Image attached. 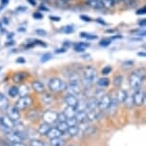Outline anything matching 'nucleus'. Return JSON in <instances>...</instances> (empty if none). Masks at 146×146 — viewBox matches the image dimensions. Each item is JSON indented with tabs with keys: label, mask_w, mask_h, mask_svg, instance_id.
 <instances>
[{
	"label": "nucleus",
	"mask_w": 146,
	"mask_h": 146,
	"mask_svg": "<svg viewBox=\"0 0 146 146\" xmlns=\"http://www.w3.org/2000/svg\"><path fill=\"white\" fill-rule=\"evenodd\" d=\"M76 111H86V101L80 100L78 101V105L76 107Z\"/></svg>",
	"instance_id": "nucleus-26"
},
{
	"label": "nucleus",
	"mask_w": 146,
	"mask_h": 146,
	"mask_svg": "<svg viewBox=\"0 0 146 146\" xmlns=\"http://www.w3.org/2000/svg\"><path fill=\"white\" fill-rule=\"evenodd\" d=\"M0 125L6 130H11L15 127V121H13L7 115H3L0 117Z\"/></svg>",
	"instance_id": "nucleus-6"
},
{
	"label": "nucleus",
	"mask_w": 146,
	"mask_h": 146,
	"mask_svg": "<svg viewBox=\"0 0 146 146\" xmlns=\"http://www.w3.org/2000/svg\"><path fill=\"white\" fill-rule=\"evenodd\" d=\"M69 127V125L67 124V122L64 121V122H58V124H57V129L61 132V133H65L66 131H67V129Z\"/></svg>",
	"instance_id": "nucleus-30"
},
{
	"label": "nucleus",
	"mask_w": 146,
	"mask_h": 146,
	"mask_svg": "<svg viewBox=\"0 0 146 146\" xmlns=\"http://www.w3.org/2000/svg\"><path fill=\"white\" fill-rule=\"evenodd\" d=\"M32 103H33V100H32V98H30L29 96H20V98L16 101L15 107L18 110H24V109L28 108V107L31 105Z\"/></svg>",
	"instance_id": "nucleus-4"
},
{
	"label": "nucleus",
	"mask_w": 146,
	"mask_h": 146,
	"mask_svg": "<svg viewBox=\"0 0 146 146\" xmlns=\"http://www.w3.org/2000/svg\"><path fill=\"white\" fill-rule=\"evenodd\" d=\"M137 56H142V57H145L146 54H145L144 52H141V53H137Z\"/></svg>",
	"instance_id": "nucleus-54"
},
{
	"label": "nucleus",
	"mask_w": 146,
	"mask_h": 146,
	"mask_svg": "<svg viewBox=\"0 0 146 146\" xmlns=\"http://www.w3.org/2000/svg\"><path fill=\"white\" fill-rule=\"evenodd\" d=\"M32 86H33V88H34V90L35 91V92H37V93H43L44 90H45L44 84L40 81H34L32 84Z\"/></svg>",
	"instance_id": "nucleus-19"
},
{
	"label": "nucleus",
	"mask_w": 146,
	"mask_h": 146,
	"mask_svg": "<svg viewBox=\"0 0 146 146\" xmlns=\"http://www.w3.org/2000/svg\"><path fill=\"white\" fill-rule=\"evenodd\" d=\"M63 32L65 33V34H71V33L74 32V27L69 25V26H65L64 28H63Z\"/></svg>",
	"instance_id": "nucleus-40"
},
{
	"label": "nucleus",
	"mask_w": 146,
	"mask_h": 146,
	"mask_svg": "<svg viewBox=\"0 0 146 146\" xmlns=\"http://www.w3.org/2000/svg\"><path fill=\"white\" fill-rule=\"evenodd\" d=\"M8 94H9V96H12V98H15V96L18 95V88L15 86L11 87L9 91H8Z\"/></svg>",
	"instance_id": "nucleus-32"
},
{
	"label": "nucleus",
	"mask_w": 146,
	"mask_h": 146,
	"mask_svg": "<svg viewBox=\"0 0 146 146\" xmlns=\"http://www.w3.org/2000/svg\"><path fill=\"white\" fill-rule=\"evenodd\" d=\"M35 34L38 35H42V36H45V35H47V32L44 31V30L38 29V30H36V31H35Z\"/></svg>",
	"instance_id": "nucleus-44"
},
{
	"label": "nucleus",
	"mask_w": 146,
	"mask_h": 146,
	"mask_svg": "<svg viewBox=\"0 0 146 146\" xmlns=\"http://www.w3.org/2000/svg\"><path fill=\"white\" fill-rule=\"evenodd\" d=\"M64 100H65V102L68 106L74 107V108H76V105H78V100L76 98V96L71 95V94H69V95H67L65 96Z\"/></svg>",
	"instance_id": "nucleus-12"
},
{
	"label": "nucleus",
	"mask_w": 146,
	"mask_h": 146,
	"mask_svg": "<svg viewBox=\"0 0 146 146\" xmlns=\"http://www.w3.org/2000/svg\"><path fill=\"white\" fill-rule=\"evenodd\" d=\"M112 71V68L110 67V66H106V67H104L102 69V71H101V73L103 74V75H108V74L111 73Z\"/></svg>",
	"instance_id": "nucleus-42"
},
{
	"label": "nucleus",
	"mask_w": 146,
	"mask_h": 146,
	"mask_svg": "<svg viewBox=\"0 0 146 146\" xmlns=\"http://www.w3.org/2000/svg\"><path fill=\"white\" fill-rule=\"evenodd\" d=\"M28 1L30 2V3H31V5H33V6H35V0H28Z\"/></svg>",
	"instance_id": "nucleus-57"
},
{
	"label": "nucleus",
	"mask_w": 146,
	"mask_h": 146,
	"mask_svg": "<svg viewBox=\"0 0 146 146\" xmlns=\"http://www.w3.org/2000/svg\"><path fill=\"white\" fill-rule=\"evenodd\" d=\"M80 36H81V37L86 38V39H89V40L98 39V36H96V35H92V34H88V33H81V34H80Z\"/></svg>",
	"instance_id": "nucleus-34"
},
{
	"label": "nucleus",
	"mask_w": 146,
	"mask_h": 146,
	"mask_svg": "<svg viewBox=\"0 0 146 146\" xmlns=\"http://www.w3.org/2000/svg\"><path fill=\"white\" fill-rule=\"evenodd\" d=\"M88 5L96 10H100L103 8V4L101 2V0H89L88 1Z\"/></svg>",
	"instance_id": "nucleus-17"
},
{
	"label": "nucleus",
	"mask_w": 146,
	"mask_h": 146,
	"mask_svg": "<svg viewBox=\"0 0 146 146\" xmlns=\"http://www.w3.org/2000/svg\"><path fill=\"white\" fill-rule=\"evenodd\" d=\"M125 105L127 108H132L134 105V100H133V96H127L126 100H124Z\"/></svg>",
	"instance_id": "nucleus-33"
},
{
	"label": "nucleus",
	"mask_w": 146,
	"mask_h": 146,
	"mask_svg": "<svg viewBox=\"0 0 146 146\" xmlns=\"http://www.w3.org/2000/svg\"><path fill=\"white\" fill-rule=\"evenodd\" d=\"M2 1V4H4V6H6L8 4V2H9V0H1Z\"/></svg>",
	"instance_id": "nucleus-56"
},
{
	"label": "nucleus",
	"mask_w": 146,
	"mask_h": 146,
	"mask_svg": "<svg viewBox=\"0 0 146 146\" xmlns=\"http://www.w3.org/2000/svg\"><path fill=\"white\" fill-rule=\"evenodd\" d=\"M50 124H48V123H43V124H41L39 126V128H38V133H39L41 136H44V135L47 134V132L49 131V129H50Z\"/></svg>",
	"instance_id": "nucleus-21"
},
{
	"label": "nucleus",
	"mask_w": 146,
	"mask_h": 146,
	"mask_svg": "<svg viewBox=\"0 0 146 146\" xmlns=\"http://www.w3.org/2000/svg\"><path fill=\"white\" fill-rule=\"evenodd\" d=\"M90 44L89 43H84V42H79L75 44V47H74V50H75L76 53H83L85 50L87 49V47H89Z\"/></svg>",
	"instance_id": "nucleus-15"
},
{
	"label": "nucleus",
	"mask_w": 146,
	"mask_h": 146,
	"mask_svg": "<svg viewBox=\"0 0 146 146\" xmlns=\"http://www.w3.org/2000/svg\"><path fill=\"white\" fill-rule=\"evenodd\" d=\"M82 73H83V82L86 85H91L96 78V70L93 67H85Z\"/></svg>",
	"instance_id": "nucleus-1"
},
{
	"label": "nucleus",
	"mask_w": 146,
	"mask_h": 146,
	"mask_svg": "<svg viewBox=\"0 0 146 146\" xmlns=\"http://www.w3.org/2000/svg\"><path fill=\"white\" fill-rule=\"evenodd\" d=\"M7 139L10 140L11 142L15 143V142H21L23 140V137H22L21 132L16 131L15 133H10L7 135Z\"/></svg>",
	"instance_id": "nucleus-10"
},
{
	"label": "nucleus",
	"mask_w": 146,
	"mask_h": 146,
	"mask_svg": "<svg viewBox=\"0 0 146 146\" xmlns=\"http://www.w3.org/2000/svg\"><path fill=\"white\" fill-rule=\"evenodd\" d=\"M127 98V92L124 90H118L117 92V100L118 102H124V100Z\"/></svg>",
	"instance_id": "nucleus-22"
},
{
	"label": "nucleus",
	"mask_w": 146,
	"mask_h": 146,
	"mask_svg": "<svg viewBox=\"0 0 146 146\" xmlns=\"http://www.w3.org/2000/svg\"><path fill=\"white\" fill-rule=\"evenodd\" d=\"M24 79V75L22 73H16L13 78V80L15 83H20V82Z\"/></svg>",
	"instance_id": "nucleus-31"
},
{
	"label": "nucleus",
	"mask_w": 146,
	"mask_h": 146,
	"mask_svg": "<svg viewBox=\"0 0 146 146\" xmlns=\"http://www.w3.org/2000/svg\"><path fill=\"white\" fill-rule=\"evenodd\" d=\"M67 119V117L65 115L64 113H57V121L58 122H64Z\"/></svg>",
	"instance_id": "nucleus-37"
},
{
	"label": "nucleus",
	"mask_w": 146,
	"mask_h": 146,
	"mask_svg": "<svg viewBox=\"0 0 146 146\" xmlns=\"http://www.w3.org/2000/svg\"><path fill=\"white\" fill-rule=\"evenodd\" d=\"M110 44H111V39H109V38H106V39H102L100 42V46H103V47L109 46Z\"/></svg>",
	"instance_id": "nucleus-41"
},
{
	"label": "nucleus",
	"mask_w": 146,
	"mask_h": 146,
	"mask_svg": "<svg viewBox=\"0 0 146 146\" xmlns=\"http://www.w3.org/2000/svg\"><path fill=\"white\" fill-rule=\"evenodd\" d=\"M139 25L140 27H145V25H146V20H145V19H142L141 21H139Z\"/></svg>",
	"instance_id": "nucleus-51"
},
{
	"label": "nucleus",
	"mask_w": 146,
	"mask_h": 146,
	"mask_svg": "<svg viewBox=\"0 0 146 146\" xmlns=\"http://www.w3.org/2000/svg\"><path fill=\"white\" fill-rule=\"evenodd\" d=\"M69 79H70V83H72V84H78L79 85V83H80L79 76L75 73H71V76H70V78H69Z\"/></svg>",
	"instance_id": "nucleus-25"
},
{
	"label": "nucleus",
	"mask_w": 146,
	"mask_h": 146,
	"mask_svg": "<svg viewBox=\"0 0 146 146\" xmlns=\"http://www.w3.org/2000/svg\"><path fill=\"white\" fill-rule=\"evenodd\" d=\"M67 88L69 94L73 96H78L80 94V86L78 84H72V83H69L68 86H66Z\"/></svg>",
	"instance_id": "nucleus-13"
},
{
	"label": "nucleus",
	"mask_w": 146,
	"mask_h": 146,
	"mask_svg": "<svg viewBox=\"0 0 146 146\" xmlns=\"http://www.w3.org/2000/svg\"><path fill=\"white\" fill-rule=\"evenodd\" d=\"M43 119L48 124H53L57 120V113L54 111H46L43 114Z\"/></svg>",
	"instance_id": "nucleus-7"
},
{
	"label": "nucleus",
	"mask_w": 146,
	"mask_h": 146,
	"mask_svg": "<svg viewBox=\"0 0 146 146\" xmlns=\"http://www.w3.org/2000/svg\"><path fill=\"white\" fill-rule=\"evenodd\" d=\"M67 133L70 135L71 137H75L76 135L78 134L79 132V128L76 125H74V126H69L68 129H67Z\"/></svg>",
	"instance_id": "nucleus-20"
},
{
	"label": "nucleus",
	"mask_w": 146,
	"mask_h": 146,
	"mask_svg": "<svg viewBox=\"0 0 146 146\" xmlns=\"http://www.w3.org/2000/svg\"><path fill=\"white\" fill-rule=\"evenodd\" d=\"M133 100H134V104L137 106H141L143 103H144L145 100V93L141 90H137L136 93L134 94L133 96Z\"/></svg>",
	"instance_id": "nucleus-5"
},
{
	"label": "nucleus",
	"mask_w": 146,
	"mask_h": 146,
	"mask_svg": "<svg viewBox=\"0 0 146 146\" xmlns=\"http://www.w3.org/2000/svg\"><path fill=\"white\" fill-rule=\"evenodd\" d=\"M7 115L13 121H16L20 118V113H19V110L16 108L15 106L13 107H10V108H7Z\"/></svg>",
	"instance_id": "nucleus-9"
},
{
	"label": "nucleus",
	"mask_w": 146,
	"mask_h": 146,
	"mask_svg": "<svg viewBox=\"0 0 146 146\" xmlns=\"http://www.w3.org/2000/svg\"><path fill=\"white\" fill-rule=\"evenodd\" d=\"M66 122H67V124L69 126H74V125H76L78 121H76L75 117H67V119H66Z\"/></svg>",
	"instance_id": "nucleus-36"
},
{
	"label": "nucleus",
	"mask_w": 146,
	"mask_h": 146,
	"mask_svg": "<svg viewBox=\"0 0 146 146\" xmlns=\"http://www.w3.org/2000/svg\"><path fill=\"white\" fill-rule=\"evenodd\" d=\"M29 87L27 85H21L20 87L18 88V95L20 96H28L29 94Z\"/></svg>",
	"instance_id": "nucleus-23"
},
{
	"label": "nucleus",
	"mask_w": 146,
	"mask_h": 146,
	"mask_svg": "<svg viewBox=\"0 0 146 146\" xmlns=\"http://www.w3.org/2000/svg\"><path fill=\"white\" fill-rule=\"evenodd\" d=\"M8 106H9L8 98L3 94L0 93V111H5V110H7Z\"/></svg>",
	"instance_id": "nucleus-16"
},
{
	"label": "nucleus",
	"mask_w": 146,
	"mask_h": 146,
	"mask_svg": "<svg viewBox=\"0 0 146 146\" xmlns=\"http://www.w3.org/2000/svg\"><path fill=\"white\" fill-rule=\"evenodd\" d=\"M50 19L51 20H53V21H56V22H58L60 21V17H58V16H50Z\"/></svg>",
	"instance_id": "nucleus-50"
},
{
	"label": "nucleus",
	"mask_w": 146,
	"mask_h": 146,
	"mask_svg": "<svg viewBox=\"0 0 146 146\" xmlns=\"http://www.w3.org/2000/svg\"><path fill=\"white\" fill-rule=\"evenodd\" d=\"M98 100H96L95 96L90 98L89 100L86 101V111H94L98 108Z\"/></svg>",
	"instance_id": "nucleus-11"
},
{
	"label": "nucleus",
	"mask_w": 146,
	"mask_h": 146,
	"mask_svg": "<svg viewBox=\"0 0 146 146\" xmlns=\"http://www.w3.org/2000/svg\"><path fill=\"white\" fill-rule=\"evenodd\" d=\"M13 146H26V145L22 142H15V143H13Z\"/></svg>",
	"instance_id": "nucleus-53"
},
{
	"label": "nucleus",
	"mask_w": 146,
	"mask_h": 146,
	"mask_svg": "<svg viewBox=\"0 0 146 146\" xmlns=\"http://www.w3.org/2000/svg\"><path fill=\"white\" fill-rule=\"evenodd\" d=\"M145 12H146V9L145 8H142V9H139L137 11V15H145Z\"/></svg>",
	"instance_id": "nucleus-48"
},
{
	"label": "nucleus",
	"mask_w": 146,
	"mask_h": 146,
	"mask_svg": "<svg viewBox=\"0 0 146 146\" xmlns=\"http://www.w3.org/2000/svg\"><path fill=\"white\" fill-rule=\"evenodd\" d=\"M52 58V54H49V53H46V54H44L42 57H41V62H47V61H49Z\"/></svg>",
	"instance_id": "nucleus-38"
},
{
	"label": "nucleus",
	"mask_w": 146,
	"mask_h": 146,
	"mask_svg": "<svg viewBox=\"0 0 146 146\" xmlns=\"http://www.w3.org/2000/svg\"><path fill=\"white\" fill-rule=\"evenodd\" d=\"M109 83H110V80L107 78H102L98 80V85L100 87H102V88H106L109 86Z\"/></svg>",
	"instance_id": "nucleus-28"
},
{
	"label": "nucleus",
	"mask_w": 146,
	"mask_h": 146,
	"mask_svg": "<svg viewBox=\"0 0 146 146\" xmlns=\"http://www.w3.org/2000/svg\"><path fill=\"white\" fill-rule=\"evenodd\" d=\"M80 18H81L83 21H86V22H90V21H92V18L89 17V16H87V15H80Z\"/></svg>",
	"instance_id": "nucleus-47"
},
{
	"label": "nucleus",
	"mask_w": 146,
	"mask_h": 146,
	"mask_svg": "<svg viewBox=\"0 0 146 146\" xmlns=\"http://www.w3.org/2000/svg\"><path fill=\"white\" fill-rule=\"evenodd\" d=\"M133 64H134L133 61H125L124 63H123V68H125V69L131 68L132 66H133Z\"/></svg>",
	"instance_id": "nucleus-43"
},
{
	"label": "nucleus",
	"mask_w": 146,
	"mask_h": 146,
	"mask_svg": "<svg viewBox=\"0 0 146 146\" xmlns=\"http://www.w3.org/2000/svg\"><path fill=\"white\" fill-rule=\"evenodd\" d=\"M66 51H67L66 50V48H61V49H57V50H56V54H62V53H65Z\"/></svg>",
	"instance_id": "nucleus-49"
},
{
	"label": "nucleus",
	"mask_w": 146,
	"mask_h": 146,
	"mask_svg": "<svg viewBox=\"0 0 146 146\" xmlns=\"http://www.w3.org/2000/svg\"><path fill=\"white\" fill-rule=\"evenodd\" d=\"M43 100H44V102L48 104V103H50L51 101H52V98H51L50 95H45V96H44Z\"/></svg>",
	"instance_id": "nucleus-45"
},
{
	"label": "nucleus",
	"mask_w": 146,
	"mask_h": 146,
	"mask_svg": "<svg viewBox=\"0 0 146 146\" xmlns=\"http://www.w3.org/2000/svg\"><path fill=\"white\" fill-rule=\"evenodd\" d=\"M51 144L53 146H62L64 144V140L58 137H54V139H51Z\"/></svg>",
	"instance_id": "nucleus-29"
},
{
	"label": "nucleus",
	"mask_w": 146,
	"mask_h": 146,
	"mask_svg": "<svg viewBox=\"0 0 146 146\" xmlns=\"http://www.w3.org/2000/svg\"><path fill=\"white\" fill-rule=\"evenodd\" d=\"M110 102H111V98H110V96L104 95L102 98H100V100L98 101V108L100 109V111H105V110L108 109Z\"/></svg>",
	"instance_id": "nucleus-8"
},
{
	"label": "nucleus",
	"mask_w": 146,
	"mask_h": 146,
	"mask_svg": "<svg viewBox=\"0 0 146 146\" xmlns=\"http://www.w3.org/2000/svg\"><path fill=\"white\" fill-rule=\"evenodd\" d=\"M16 62L17 63H25V59L23 58V57H18L17 59H16Z\"/></svg>",
	"instance_id": "nucleus-52"
},
{
	"label": "nucleus",
	"mask_w": 146,
	"mask_h": 146,
	"mask_svg": "<svg viewBox=\"0 0 146 146\" xmlns=\"http://www.w3.org/2000/svg\"><path fill=\"white\" fill-rule=\"evenodd\" d=\"M33 16H34L35 19H37V20H40V19L43 18V15H41V13H38V12L35 13L34 15H33Z\"/></svg>",
	"instance_id": "nucleus-46"
},
{
	"label": "nucleus",
	"mask_w": 146,
	"mask_h": 146,
	"mask_svg": "<svg viewBox=\"0 0 146 146\" xmlns=\"http://www.w3.org/2000/svg\"><path fill=\"white\" fill-rule=\"evenodd\" d=\"M117 105H118V101L117 98H111V102H110V105L108 107V109L110 111H112L114 113L115 110L117 108Z\"/></svg>",
	"instance_id": "nucleus-27"
},
{
	"label": "nucleus",
	"mask_w": 146,
	"mask_h": 146,
	"mask_svg": "<svg viewBox=\"0 0 146 146\" xmlns=\"http://www.w3.org/2000/svg\"><path fill=\"white\" fill-rule=\"evenodd\" d=\"M122 80H123V78L121 76H115L114 78V85L115 87H119L121 83H122Z\"/></svg>",
	"instance_id": "nucleus-35"
},
{
	"label": "nucleus",
	"mask_w": 146,
	"mask_h": 146,
	"mask_svg": "<svg viewBox=\"0 0 146 146\" xmlns=\"http://www.w3.org/2000/svg\"><path fill=\"white\" fill-rule=\"evenodd\" d=\"M49 88L53 92H60V91L66 89V84L60 78H52L49 82Z\"/></svg>",
	"instance_id": "nucleus-2"
},
{
	"label": "nucleus",
	"mask_w": 146,
	"mask_h": 146,
	"mask_svg": "<svg viewBox=\"0 0 146 146\" xmlns=\"http://www.w3.org/2000/svg\"><path fill=\"white\" fill-rule=\"evenodd\" d=\"M46 135L50 137V139H54V137H60L62 135V133L57 128H50L49 129V131L47 132Z\"/></svg>",
	"instance_id": "nucleus-18"
},
{
	"label": "nucleus",
	"mask_w": 146,
	"mask_h": 146,
	"mask_svg": "<svg viewBox=\"0 0 146 146\" xmlns=\"http://www.w3.org/2000/svg\"><path fill=\"white\" fill-rule=\"evenodd\" d=\"M98 22H100V24H103V25H105V24H106L103 20H101V18H98Z\"/></svg>",
	"instance_id": "nucleus-55"
},
{
	"label": "nucleus",
	"mask_w": 146,
	"mask_h": 146,
	"mask_svg": "<svg viewBox=\"0 0 146 146\" xmlns=\"http://www.w3.org/2000/svg\"><path fill=\"white\" fill-rule=\"evenodd\" d=\"M31 146H44V143L43 141H41V140L34 139L31 141Z\"/></svg>",
	"instance_id": "nucleus-39"
},
{
	"label": "nucleus",
	"mask_w": 146,
	"mask_h": 146,
	"mask_svg": "<svg viewBox=\"0 0 146 146\" xmlns=\"http://www.w3.org/2000/svg\"><path fill=\"white\" fill-rule=\"evenodd\" d=\"M75 117L78 122L79 123H84L86 122L88 117H87V112L86 111H78L76 112Z\"/></svg>",
	"instance_id": "nucleus-14"
},
{
	"label": "nucleus",
	"mask_w": 146,
	"mask_h": 146,
	"mask_svg": "<svg viewBox=\"0 0 146 146\" xmlns=\"http://www.w3.org/2000/svg\"><path fill=\"white\" fill-rule=\"evenodd\" d=\"M76 108H74V107H71V106H68L67 108L64 110V114L67 117H75V114H76Z\"/></svg>",
	"instance_id": "nucleus-24"
},
{
	"label": "nucleus",
	"mask_w": 146,
	"mask_h": 146,
	"mask_svg": "<svg viewBox=\"0 0 146 146\" xmlns=\"http://www.w3.org/2000/svg\"><path fill=\"white\" fill-rule=\"evenodd\" d=\"M142 82V76H140L137 73L131 74L129 76V84L130 87L134 90H139Z\"/></svg>",
	"instance_id": "nucleus-3"
}]
</instances>
